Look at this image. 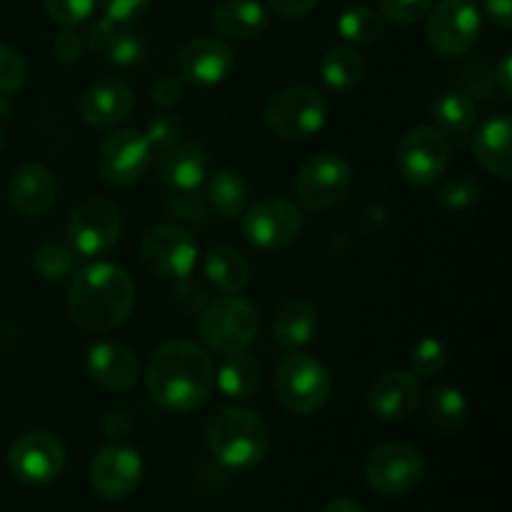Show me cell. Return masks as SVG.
<instances>
[{
  "label": "cell",
  "instance_id": "6da1fadb",
  "mask_svg": "<svg viewBox=\"0 0 512 512\" xmlns=\"http://www.w3.org/2000/svg\"><path fill=\"white\" fill-rule=\"evenodd\" d=\"M215 365L200 345L175 340L155 350L145 373L148 395L165 410L190 413L210 398Z\"/></svg>",
  "mask_w": 512,
  "mask_h": 512
},
{
  "label": "cell",
  "instance_id": "7a4b0ae2",
  "mask_svg": "<svg viewBox=\"0 0 512 512\" xmlns=\"http://www.w3.org/2000/svg\"><path fill=\"white\" fill-rule=\"evenodd\" d=\"M135 308V283L120 265L93 263L73 278L68 313L78 328L110 333L128 320Z\"/></svg>",
  "mask_w": 512,
  "mask_h": 512
},
{
  "label": "cell",
  "instance_id": "3957f363",
  "mask_svg": "<svg viewBox=\"0 0 512 512\" xmlns=\"http://www.w3.org/2000/svg\"><path fill=\"white\" fill-rule=\"evenodd\" d=\"M205 440L220 465L248 470L263 463L270 448V430L253 410L218 408L205 425Z\"/></svg>",
  "mask_w": 512,
  "mask_h": 512
},
{
  "label": "cell",
  "instance_id": "277c9868",
  "mask_svg": "<svg viewBox=\"0 0 512 512\" xmlns=\"http://www.w3.org/2000/svg\"><path fill=\"white\" fill-rule=\"evenodd\" d=\"M330 373L310 353H293L278 365L275 373V398L295 415H310L323 408L330 398Z\"/></svg>",
  "mask_w": 512,
  "mask_h": 512
},
{
  "label": "cell",
  "instance_id": "5b68a950",
  "mask_svg": "<svg viewBox=\"0 0 512 512\" xmlns=\"http://www.w3.org/2000/svg\"><path fill=\"white\" fill-rule=\"evenodd\" d=\"M260 328V315L248 300L225 295L213 300L200 313V338L215 353H238L255 340Z\"/></svg>",
  "mask_w": 512,
  "mask_h": 512
},
{
  "label": "cell",
  "instance_id": "8992f818",
  "mask_svg": "<svg viewBox=\"0 0 512 512\" xmlns=\"http://www.w3.org/2000/svg\"><path fill=\"white\" fill-rule=\"evenodd\" d=\"M265 123L285 140H305L328 123V100L320 90L295 85L275 93L265 105Z\"/></svg>",
  "mask_w": 512,
  "mask_h": 512
},
{
  "label": "cell",
  "instance_id": "52a82bcc",
  "mask_svg": "<svg viewBox=\"0 0 512 512\" xmlns=\"http://www.w3.org/2000/svg\"><path fill=\"white\" fill-rule=\"evenodd\" d=\"M123 233V215L118 205L105 198H88L70 213V248L80 258H100L118 245Z\"/></svg>",
  "mask_w": 512,
  "mask_h": 512
},
{
  "label": "cell",
  "instance_id": "ba28073f",
  "mask_svg": "<svg viewBox=\"0 0 512 512\" xmlns=\"http://www.w3.org/2000/svg\"><path fill=\"white\" fill-rule=\"evenodd\" d=\"M245 240L260 250H283L300 238L305 218L298 205L283 198H265L243 210Z\"/></svg>",
  "mask_w": 512,
  "mask_h": 512
},
{
  "label": "cell",
  "instance_id": "9c48e42d",
  "mask_svg": "<svg viewBox=\"0 0 512 512\" xmlns=\"http://www.w3.org/2000/svg\"><path fill=\"white\" fill-rule=\"evenodd\" d=\"M483 15L475 0H440L428 15L425 38L435 53L453 58L475 45Z\"/></svg>",
  "mask_w": 512,
  "mask_h": 512
},
{
  "label": "cell",
  "instance_id": "30bf717a",
  "mask_svg": "<svg viewBox=\"0 0 512 512\" xmlns=\"http://www.w3.org/2000/svg\"><path fill=\"white\" fill-rule=\"evenodd\" d=\"M425 478V458L408 443H383L365 460V480L380 495H405Z\"/></svg>",
  "mask_w": 512,
  "mask_h": 512
},
{
  "label": "cell",
  "instance_id": "8fae6325",
  "mask_svg": "<svg viewBox=\"0 0 512 512\" xmlns=\"http://www.w3.org/2000/svg\"><path fill=\"white\" fill-rule=\"evenodd\" d=\"M353 185V170L338 153H318L305 160L295 178V195L310 210H328L343 203Z\"/></svg>",
  "mask_w": 512,
  "mask_h": 512
},
{
  "label": "cell",
  "instance_id": "7c38bea8",
  "mask_svg": "<svg viewBox=\"0 0 512 512\" xmlns=\"http://www.w3.org/2000/svg\"><path fill=\"white\" fill-rule=\"evenodd\" d=\"M450 163V143L435 125H418L398 148V168L408 183L430 188L445 175Z\"/></svg>",
  "mask_w": 512,
  "mask_h": 512
},
{
  "label": "cell",
  "instance_id": "4fadbf2b",
  "mask_svg": "<svg viewBox=\"0 0 512 512\" xmlns=\"http://www.w3.org/2000/svg\"><path fill=\"white\" fill-rule=\"evenodd\" d=\"M153 148L140 130L123 128L103 140L98 153V173L113 188H130L148 173Z\"/></svg>",
  "mask_w": 512,
  "mask_h": 512
},
{
  "label": "cell",
  "instance_id": "5bb4252c",
  "mask_svg": "<svg viewBox=\"0 0 512 512\" xmlns=\"http://www.w3.org/2000/svg\"><path fill=\"white\" fill-rule=\"evenodd\" d=\"M145 268L160 278L183 280L198 263V243L180 225H155L140 243Z\"/></svg>",
  "mask_w": 512,
  "mask_h": 512
},
{
  "label": "cell",
  "instance_id": "9a60e30c",
  "mask_svg": "<svg viewBox=\"0 0 512 512\" xmlns=\"http://www.w3.org/2000/svg\"><path fill=\"white\" fill-rule=\"evenodd\" d=\"M13 475L23 483L43 485L58 478L65 468V448L55 435L35 430L20 435L8 453Z\"/></svg>",
  "mask_w": 512,
  "mask_h": 512
},
{
  "label": "cell",
  "instance_id": "2e32d148",
  "mask_svg": "<svg viewBox=\"0 0 512 512\" xmlns=\"http://www.w3.org/2000/svg\"><path fill=\"white\" fill-rule=\"evenodd\" d=\"M143 478V460L128 445H105L90 463V488L105 500H123L135 493Z\"/></svg>",
  "mask_w": 512,
  "mask_h": 512
},
{
  "label": "cell",
  "instance_id": "e0dca14e",
  "mask_svg": "<svg viewBox=\"0 0 512 512\" xmlns=\"http://www.w3.org/2000/svg\"><path fill=\"white\" fill-rule=\"evenodd\" d=\"M178 73L185 83L210 88L233 73V50L215 38H193L178 50Z\"/></svg>",
  "mask_w": 512,
  "mask_h": 512
},
{
  "label": "cell",
  "instance_id": "ac0fdd59",
  "mask_svg": "<svg viewBox=\"0 0 512 512\" xmlns=\"http://www.w3.org/2000/svg\"><path fill=\"white\" fill-rule=\"evenodd\" d=\"M420 403V383L410 370H388L370 385L368 405L375 418L400 423L410 418Z\"/></svg>",
  "mask_w": 512,
  "mask_h": 512
},
{
  "label": "cell",
  "instance_id": "d6986e66",
  "mask_svg": "<svg viewBox=\"0 0 512 512\" xmlns=\"http://www.w3.org/2000/svg\"><path fill=\"white\" fill-rule=\"evenodd\" d=\"M160 180L175 193H190L198 190L208 175V158H205L200 143L190 138H178L158 153Z\"/></svg>",
  "mask_w": 512,
  "mask_h": 512
},
{
  "label": "cell",
  "instance_id": "ffe728a7",
  "mask_svg": "<svg viewBox=\"0 0 512 512\" xmlns=\"http://www.w3.org/2000/svg\"><path fill=\"white\" fill-rule=\"evenodd\" d=\"M135 108V95L123 80L105 78L90 85L80 98V115L93 128H113Z\"/></svg>",
  "mask_w": 512,
  "mask_h": 512
},
{
  "label": "cell",
  "instance_id": "44dd1931",
  "mask_svg": "<svg viewBox=\"0 0 512 512\" xmlns=\"http://www.w3.org/2000/svg\"><path fill=\"white\" fill-rule=\"evenodd\" d=\"M85 365H88V373L93 375L95 383L103 385L105 390H113V393L130 390L140 375V365L133 350L118 343L93 345L88 350Z\"/></svg>",
  "mask_w": 512,
  "mask_h": 512
},
{
  "label": "cell",
  "instance_id": "7402d4cb",
  "mask_svg": "<svg viewBox=\"0 0 512 512\" xmlns=\"http://www.w3.org/2000/svg\"><path fill=\"white\" fill-rule=\"evenodd\" d=\"M478 163L488 173L508 180L512 175V120L508 113H498L485 120L473 138Z\"/></svg>",
  "mask_w": 512,
  "mask_h": 512
},
{
  "label": "cell",
  "instance_id": "603a6c76",
  "mask_svg": "<svg viewBox=\"0 0 512 512\" xmlns=\"http://www.w3.org/2000/svg\"><path fill=\"white\" fill-rule=\"evenodd\" d=\"M58 183L43 165H23L10 180V203L23 215H43L53 208Z\"/></svg>",
  "mask_w": 512,
  "mask_h": 512
},
{
  "label": "cell",
  "instance_id": "cb8c5ba5",
  "mask_svg": "<svg viewBox=\"0 0 512 512\" xmlns=\"http://www.w3.org/2000/svg\"><path fill=\"white\" fill-rule=\"evenodd\" d=\"M215 30L230 40H253L268 25V10L258 0H220L213 8Z\"/></svg>",
  "mask_w": 512,
  "mask_h": 512
},
{
  "label": "cell",
  "instance_id": "d4e9b609",
  "mask_svg": "<svg viewBox=\"0 0 512 512\" xmlns=\"http://www.w3.org/2000/svg\"><path fill=\"white\" fill-rule=\"evenodd\" d=\"M318 333V310L310 300L290 298L273 318V335L283 348H300Z\"/></svg>",
  "mask_w": 512,
  "mask_h": 512
},
{
  "label": "cell",
  "instance_id": "484cf974",
  "mask_svg": "<svg viewBox=\"0 0 512 512\" xmlns=\"http://www.w3.org/2000/svg\"><path fill=\"white\" fill-rule=\"evenodd\" d=\"M215 383L223 390V395L233 400H250L258 395L260 383H263V373H260V363L248 355L245 350L225 355L223 365L215 370Z\"/></svg>",
  "mask_w": 512,
  "mask_h": 512
},
{
  "label": "cell",
  "instance_id": "4316f807",
  "mask_svg": "<svg viewBox=\"0 0 512 512\" xmlns=\"http://www.w3.org/2000/svg\"><path fill=\"white\" fill-rule=\"evenodd\" d=\"M205 275H208L210 285L225 295H238L245 290L250 280L248 260L228 245H218V248L208 250L205 255Z\"/></svg>",
  "mask_w": 512,
  "mask_h": 512
},
{
  "label": "cell",
  "instance_id": "83f0119b",
  "mask_svg": "<svg viewBox=\"0 0 512 512\" xmlns=\"http://www.w3.org/2000/svg\"><path fill=\"white\" fill-rule=\"evenodd\" d=\"M435 128L448 135H465L475 125L478 110L465 90H445L430 105Z\"/></svg>",
  "mask_w": 512,
  "mask_h": 512
},
{
  "label": "cell",
  "instance_id": "f1b7e54d",
  "mask_svg": "<svg viewBox=\"0 0 512 512\" xmlns=\"http://www.w3.org/2000/svg\"><path fill=\"white\" fill-rule=\"evenodd\" d=\"M425 415L430 423L443 433H453V430L463 428L468 420V398L460 393L458 388L450 385H435L425 393Z\"/></svg>",
  "mask_w": 512,
  "mask_h": 512
},
{
  "label": "cell",
  "instance_id": "f546056e",
  "mask_svg": "<svg viewBox=\"0 0 512 512\" xmlns=\"http://www.w3.org/2000/svg\"><path fill=\"white\" fill-rule=\"evenodd\" d=\"M208 200L223 218H238L248 208V183L238 170H218L208 183Z\"/></svg>",
  "mask_w": 512,
  "mask_h": 512
},
{
  "label": "cell",
  "instance_id": "4dcf8cb0",
  "mask_svg": "<svg viewBox=\"0 0 512 512\" xmlns=\"http://www.w3.org/2000/svg\"><path fill=\"white\" fill-rule=\"evenodd\" d=\"M365 58L353 45H338L323 58V80L333 90H350L363 80Z\"/></svg>",
  "mask_w": 512,
  "mask_h": 512
},
{
  "label": "cell",
  "instance_id": "1f68e13d",
  "mask_svg": "<svg viewBox=\"0 0 512 512\" xmlns=\"http://www.w3.org/2000/svg\"><path fill=\"white\" fill-rule=\"evenodd\" d=\"M338 33L353 45L375 43L385 33V18L368 5H350L340 13Z\"/></svg>",
  "mask_w": 512,
  "mask_h": 512
},
{
  "label": "cell",
  "instance_id": "d6a6232c",
  "mask_svg": "<svg viewBox=\"0 0 512 512\" xmlns=\"http://www.w3.org/2000/svg\"><path fill=\"white\" fill-rule=\"evenodd\" d=\"M33 268L45 280H63L78 268V253L65 243H43L35 250Z\"/></svg>",
  "mask_w": 512,
  "mask_h": 512
},
{
  "label": "cell",
  "instance_id": "836d02e7",
  "mask_svg": "<svg viewBox=\"0 0 512 512\" xmlns=\"http://www.w3.org/2000/svg\"><path fill=\"white\" fill-rule=\"evenodd\" d=\"M100 55H105L110 63L120 65V68H130V65L143 63L145 40L138 33H133V30L123 28V25H115L108 38H105Z\"/></svg>",
  "mask_w": 512,
  "mask_h": 512
},
{
  "label": "cell",
  "instance_id": "e575fe53",
  "mask_svg": "<svg viewBox=\"0 0 512 512\" xmlns=\"http://www.w3.org/2000/svg\"><path fill=\"white\" fill-rule=\"evenodd\" d=\"M483 195V185L473 178V175H453V178L438 180L435 188V200L448 210H465L473 208Z\"/></svg>",
  "mask_w": 512,
  "mask_h": 512
},
{
  "label": "cell",
  "instance_id": "d590c367",
  "mask_svg": "<svg viewBox=\"0 0 512 512\" xmlns=\"http://www.w3.org/2000/svg\"><path fill=\"white\" fill-rule=\"evenodd\" d=\"M448 365V345L438 338H423L410 350V373L415 378H433Z\"/></svg>",
  "mask_w": 512,
  "mask_h": 512
},
{
  "label": "cell",
  "instance_id": "8d00e7d4",
  "mask_svg": "<svg viewBox=\"0 0 512 512\" xmlns=\"http://www.w3.org/2000/svg\"><path fill=\"white\" fill-rule=\"evenodd\" d=\"M25 83V63L10 45L0 43V98L18 93Z\"/></svg>",
  "mask_w": 512,
  "mask_h": 512
},
{
  "label": "cell",
  "instance_id": "74e56055",
  "mask_svg": "<svg viewBox=\"0 0 512 512\" xmlns=\"http://www.w3.org/2000/svg\"><path fill=\"white\" fill-rule=\"evenodd\" d=\"M45 10L63 28H75L93 15L95 0H43Z\"/></svg>",
  "mask_w": 512,
  "mask_h": 512
},
{
  "label": "cell",
  "instance_id": "f35d334b",
  "mask_svg": "<svg viewBox=\"0 0 512 512\" xmlns=\"http://www.w3.org/2000/svg\"><path fill=\"white\" fill-rule=\"evenodd\" d=\"M145 138H148L150 148L155 153H160L163 148H168L170 143H175L178 138H183V120L173 113H158L148 123V130H145Z\"/></svg>",
  "mask_w": 512,
  "mask_h": 512
},
{
  "label": "cell",
  "instance_id": "ab89813d",
  "mask_svg": "<svg viewBox=\"0 0 512 512\" xmlns=\"http://www.w3.org/2000/svg\"><path fill=\"white\" fill-rule=\"evenodd\" d=\"M380 15L398 25H410L428 15L433 0H378Z\"/></svg>",
  "mask_w": 512,
  "mask_h": 512
},
{
  "label": "cell",
  "instance_id": "60d3db41",
  "mask_svg": "<svg viewBox=\"0 0 512 512\" xmlns=\"http://www.w3.org/2000/svg\"><path fill=\"white\" fill-rule=\"evenodd\" d=\"M195 190L190 193H175L165 200V210L170 215L180 220H193V223H203L205 220V205L198 195H193Z\"/></svg>",
  "mask_w": 512,
  "mask_h": 512
},
{
  "label": "cell",
  "instance_id": "b9f144b4",
  "mask_svg": "<svg viewBox=\"0 0 512 512\" xmlns=\"http://www.w3.org/2000/svg\"><path fill=\"white\" fill-rule=\"evenodd\" d=\"M100 8H103L105 18L118 25H125L143 15L150 8V0H100Z\"/></svg>",
  "mask_w": 512,
  "mask_h": 512
},
{
  "label": "cell",
  "instance_id": "7bdbcfd3",
  "mask_svg": "<svg viewBox=\"0 0 512 512\" xmlns=\"http://www.w3.org/2000/svg\"><path fill=\"white\" fill-rule=\"evenodd\" d=\"M150 93H153V100L160 108H173L185 95V80L180 75H160L153 88H150Z\"/></svg>",
  "mask_w": 512,
  "mask_h": 512
},
{
  "label": "cell",
  "instance_id": "ee69618b",
  "mask_svg": "<svg viewBox=\"0 0 512 512\" xmlns=\"http://www.w3.org/2000/svg\"><path fill=\"white\" fill-rule=\"evenodd\" d=\"M53 50L60 63H78L80 53H83V38H80V33H75V28H63L55 35Z\"/></svg>",
  "mask_w": 512,
  "mask_h": 512
},
{
  "label": "cell",
  "instance_id": "f6af8a7d",
  "mask_svg": "<svg viewBox=\"0 0 512 512\" xmlns=\"http://www.w3.org/2000/svg\"><path fill=\"white\" fill-rule=\"evenodd\" d=\"M178 303L183 305L185 310H188V313H200V310L205 308V290L200 288L198 283H190L188 278H183V280H178Z\"/></svg>",
  "mask_w": 512,
  "mask_h": 512
},
{
  "label": "cell",
  "instance_id": "bcb514c9",
  "mask_svg": "<svg viewBox=\"0 0 512 512\" xmlns=\"http://www.w3.org/2000/svg\"><path fill=\"white\" fill-rule=\"evenodd\" d=\"M268 3L273 13L283 15V18H303L318 5V0H268Z\"/></svg>",
  "mask_w": 512,
  "mask_h": 512
},
{
  "label": "cell",
  "instance_id": "7dc6e473",
  "mask_svg": "<svg viewBox=\"0 0 512 512\" xmlns=\"http://www.w3.org/2000/svg\"><path fill=\"white\" fill-rule=\"evenodd\" d=\"M488 18L500 28H512V0H483Z\"/></svg>",
  "mask_w": 512,
  "mask_h": 512
},
{
  "label": "cell",
  "instance_id": "c3c4849f",
  "mask_svg": "<svg viewBox=\"0 0 512 512\" xmlns=\"http://www.w3.org/2000/svg\"><path fill=\"white\" fill-rule=\"evenodd\" d=\"M115 25H118V23H113V20H108V18L95 20V23L88 28V33H85V45H88L93 53H100V50H103V45H105V38H108L110 30H113Z\"/></svg>",
  "mask_w": 512,
  "mask_h": 512
},
{
  "label": "cell",
  "instance_id": "681fc988",
  "mask_svg": "<svg viewBox=\"0 0 512 512\" xmlns=\"http://www.w3.org/2000/svg\"><path fill=\"white\" fill-rule=\"evenodd\" d=\"M323 512H368L358 500H350V498H338V500H330L325 505Z\"/></svg>",
  "mask_w": 512,
  "mask_h": 512
},
{
  "label": "cell",
  "instance_id": "f907efd6",
  "mask_svg": "<svg viewBox=\"0 0 512 512\" xmlns=\"http://www.w3.org/2000/svg\"><path fill=\"white\" fill-rule=\"evenodd\" d=\"M510 68H512V60H510V55H505L503 63H500V68H498V83H500V90H503L505 98H510V93H512Z\"/></svg>",
  "mask_w": 512,
  "mask_h": 512
},
{
  "label": "cell",
  "instance_id": "816d5d0a",
  "mask_svg": "<svg viewBox=\"0 0 512 512\" xmlns=\"http://www.w3.org/2000/svg\"><path fill=\"white\" fill-rule=\"evenodd\" d=\"M3 148H5V133L3 128H0V153H3Z\"/></svg>",
  "mask_w": 512,
  "mask_h": 512
}]
</instances>
